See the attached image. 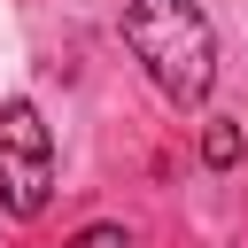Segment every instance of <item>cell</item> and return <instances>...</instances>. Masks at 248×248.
Wrapping results in <instances>:
<instances>
[{
	"label": "cell",
	"mask_w": 248,
	"mask_h": 248,
	"mask_svg": "<svg viewBox=\"0 0 248 248\" xmlns=\"http://www.w3.org/2000/svg\"><path fill=\"white\" fill-rule=\"evenodd\" d=\"M70 248H132V240H124V225H85Z\"/></svg>",
	"instance_id": "cell-4"
},
{
	"label": "cell",
	"mask_w": 248,
	"mask_h": 248,
	"mask_svg": "<svg viewBox=\"0 0 248 248\" xmlns=\"http://www.w3.org/2000/svg\"><path fill=\"white\" fill-rule=\"evenodd\" d=\"M54 194V132L31 101H0V209L39 217Z\"/></svg>",
	"instance_id": "cell-2"
},
{
	"label": "cell",
	"mask_w": 248,
	"mask_h": 248,
	"mask_svg": "<svg viewBox=\"0 0 248 248\" xmlns=\"http://www.w3.org/2000/svg\"><path fill=\"white\" fill-rule=\"evenodd\" d=\"M124 46L140 54V70L155 78L163 101L194 108L217 85V31L194 0H124Z\"/></svg>",
	"instance_id": "cell-1"
},
{
	"label": "cell",
	"mask_w": 248,
	"mask_h": 248,
	"mask_svg": "<svg viewBox=\"0 0 248 248\" xmlns=\"http://www.w3.org/2000/svg\"><path fill=\"white\" fill-rule=\"evenodd\" d=\"M202 163H209V170H225V163H240V124H225V116H217V124L202 132Z\"/></svg>",
	"instance_id": "cell-3"
}]
</instances>
